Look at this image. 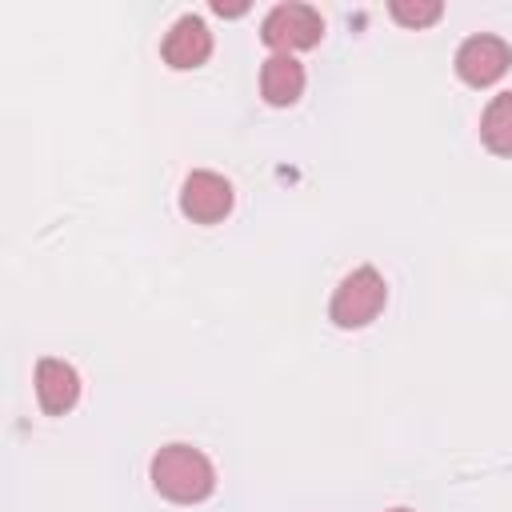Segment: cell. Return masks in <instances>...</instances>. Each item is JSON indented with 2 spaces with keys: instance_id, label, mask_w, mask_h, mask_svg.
Masks as SVG:
<instances>
[{
  "instance_id": "7c38bea8",
  "label": "cell",
  "mask_w": 512,
  "mask_h": 512,
  "mask_svg": "<svg viewBox=\"0 0 512 512\" xmlns=\"http://www.w3.org/2000/svg\"><path fill=\"white\" fill-rule=\"evenodd\" d=\"M384 512H412V508H384Z\"/></svg>"
},
{
  "instance_id": "8fae6325",
  "label": "cell",
  "mask_w": 512,
  "mask_h": 512,
  "mask_svg": "<svg viewBox=\"0 0 512 512\" xmlns=\"http://www.w3.org/2000/svg\"><path fill=\"white\" fill-rule=\"evenodd\" d=\"M212 12L216 16H244L248 12V4L240 0V4H224V0H212Z\"/></svg>"
},
{
  "instance_id": "6da1fadb",
  "label": "cell",
  "mask_w": 512,
  "mask_h": 512,
  "mask_svg": "<svg viewBox=\"0 0 512 512\" xmlns=\"http://www.w3.org/2000/svg\"><path fill=\"white\" fill-rule=\"evenodd\" d=\"M152 488L172 504H200L216 492L212 460L192 444H164L148 464Z\"/></svg>"
},
{
  "instance_id": "3957f363",
  "label": "cell",
  "mask_w": 512,
  "mask_h": 512,
  "mask_svg": "<svg viewBox=\"0 0 512 512\" xmlns=\"http://www.w3.org/2000/svg\"><path fill=\"white\" fill-rule=\"evenodd\" d=\"M260 40L272 52H284V56L304 52V48H316L324 40V16L312 4H300V0L272 4L268 16L260 20Z\"/></svg>"
},
{
  "instance_id": "ba28073f",
  "label": "cell",
  "mask_w": 512,
  "mask_h": 512,
  "mask_svg": "<svg viewBox=\"0 0 512 512\" xmlns=\"http://www.w3.org/2000/svg\"><path fill=\"white\" fill-rule=\"evenodd\" d=\"M304 64L296 56H284V52H272L260 68V96L268 108H292L300 96H304Z\"/></svg>"
},
{
  "instance_id": "8992f818",
  "label": "cell",
  "mask_w": 512,
  "mask_h": 512,
  "mask_svg": "<svg viewBox=\"0 0 512 512\" xmlns=\"http://www.w3.org/2000/svg\"><path fill=\"white\" fill-rule=\"evenodd\" d=\"M160 56H164V64L176 68V72H192V68L208 64V56H212V32H208V24H204L196 12L180 16V20L168 28V36H164Z\"/></svg>"
},
{
  "instance_id": "5b68a950",
  "label": "cell",
  "mask_w": 512,
  "mask_h": 512,
  "mask_svg": "<svg viewBox=\"0 0 512 512\" xmlns=\"http://www.w3.org/2000/svg\"><path fill=\"white\" fill-rule=\"evenodd\" d=\"M232 204H236V192H232V184L220 172L196 168L180 184V212L192 224H220L232 212Z\"/></svg>"
},
{
  "instance_id": "7a4b0ae2",
  "label": "cell",
  "mask_w": 512,
  "mask_h": 512,
  "mask_svg": "<svg viewBox=\"0 0 512 512\" xmlns=\"http://www.w3.org/2000/svg\"><path fill=\"white\" fill-rule=\"evenodd\" d=\"M384 304H388V284H384V276H380L372 264H360V268H352V272L336 284V292H332V300H328V320H332L336 328H344V332H356V328H368V324L384 312Z\"/></svg>"
},
{
  "instance_id": "9c48e42d",
  "label": "cell",
  "mask_w": 512,
  "mask_h": 512,
  "mask_svg": "<svg viewBox=\"0 0 512 512\" xmlns=\"http://www.w3.org/2000/svg\"><path fill=\"white\" fill-rule=\"evenodd\" d=\"M480 140L492 156L512 160V92H496L480 112Z\"/></svg>"
},
{
  "instance_id": "30bf717a",
  "label": "cell",
  "mask_w": 512,
  "mask_h": 512,
  "mask_svg": "<svg viewBox=\"0 0 512 512\" xmlns=\"http://www.w3.org/2000/svg\"><path fill=\"white\" fill-rule=\"evenodd\" d=\"M388 16L400 24V28H432L440 16H444V4L440 0H388Z\"/></svg>"
},
{
  "instance_id": "52a82bcc",
  "label": "cell",
  "mask_w": 512,
  "mask_h": 512,
  "mask_svg": "<svg viewBox=\"0 0 512 512\" xmlns=\"http://www.w3.org/2000/svg\"><path fill=\"white\" fill-rule=\"evenodd\" d=\"M80 400V372L60 356L36 360V404L44 416H64Z\"/></svg>"
},
{
  "instance_id": "277c9868",
  "label": "cell",
  "mask_w": 512,
  "mask_h": 512,
  "mask_svg": "<svg viewBox=\"0 0 512 512\" xmlns=\"http://www.w3.org/2000/svg\"><path fill=\"white\" fill-rule=\"evenodd\" d=\"M452 68H456V76H460L468 88H492V84L512 68V44H508L504 36L476 32V36H468V40L456 48Z\"/></svg>"
}]
</instances>
